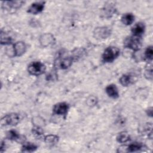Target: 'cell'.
Listing matches in <instances>:
<instances>
[{
    "instance_id": "cell-17",
    "label": "cell",
    "mask_w": 153,
    "mask_h": 153,
    "mask_svg": "<svg viewBox=\"0 0 153 153\" xmlns=\"http://www.w3.org/2000/svg\"><path fill=\"white\" fill-rule=\"evenodd\" d=\"M6 137L8 139L16 141V142H21L23 140V137L19 133H18L17 131L14 130H10L7 133Z\"/></svg>"
},
{
    "instance_id": "cell-20",
    "label": "cell",
    "mask_w": 153,
    "mask_h": 153,
    "mask_svg": "<svg viewBox=\"0 0 153 153\" xmlns=\"http://www.w3.org/2000/svg\"><path fill=\"white\" fill-rule=\"evenodd\" d=\"M38 148L36 145L32 142H24L22 146V152H32L35 151Z\"/></svg>"
},
{
    "instance_id": "cell-13",
    "label": "cell",
    "mask_w": 153,
    "mask_h": 153,
    "mask_svg": "<svg viewBox=\"0 0 153 153\" xmlns=\"http://www.w3.org/2000/svg\"><path fill=\"white\" fill-rule=\"evenodd\" d=\"M145 30V25L143 22H137L131 27V33L133 36L141 37Z\"/></svg>"
},
{
    "instance_id": "cell-29",
    "label": "cell",
    "mask_w": 153,
    "mask_h": 153,
    "mask_svg": "<svg viewBox=\"0 0 153 153\" xmlns=\"http://www.w3.org/2000/svg\"><path fill=\"white\" fill-rule=\"evenodd\" d=\"M146 114L148 116L152 117V108L149 107L146 110Z\"/></svg>"
},
{
    "instance_id": "cell-30",
    "label": "cell",
    "mask_w": 153,
    "mask_h": 153,
    "mask_svg": "<svg viewBox=\"0 0 153 153\" xmlns=\"http://www.w3.org/2000/svg\"><path fill=\"white\" fill-rule=\"evenodd\" d=\"M5 148V142L2 141L1 142V152H2L4 151Z\"/></svg>"
},
{
    "instance_id": "cell-22",
    "label": "cell",
    "mask_w": 153,
    "mask_h": 153,
    "mask_svg": "<svg viewBox=\"0 0 153 153\" xmlns=\"http://www.w3.org/2000/svg\"><path fill=\"white\" fill-rule=\"evenodd\" d=\"M1 44L2 45H9L11 44L13 42V38L12 36L9 35L8 33L5 32H1Z\"/></svg>"
},
{
    "instance_id": "cell-7",
    "label": "cell",
    "mask_w": 153,
    "mask_h": 153,
    "mask_svg": "<svg viewBox=\"0 0 153 153\" xmlns=\"http://www.w3.org/2000/svg\"><path fill=\"white\" fill-rule=\"evenodd\" d=\"M69 109V105L65 102H59L55 104L53 108V112L57 115L66 116Z\"/></svg>"
},
{
    "instance_id": "cell-5",
    "label": "cell",
    "mask_w": 153,
    "mask_h": 153,
    "mask_svg": "<svg viewBox=\"0 0 153 153\" xmlns=\"http://www.w3.org/2000/svg\"><path fill=\"white\" fill-rule=\"evenodd\" d=\"M73 62L74 60L71 56L59 57L55 60L54 66L57 69H66L72 65Z\"/></svg>"
},
{
    "instance_id": "cell-4",
    "label": "cell",
    "mask_w": 153,
    "mask_h": 153,
    "mask_svg": "<svg viewBox=\"0 0 153 153\" xmlns=\"http://www.w3.org/2000/svg\"><path fill=\"white\" fill-rule=\"evenodd\" d=\"M20 115L17 113H10L4 115L1 120L2 126H14L20 122Z\"/></svg>"
},
{
    "instance_id": "cell-28",
    "label": "cell",
    "mask_w": 153,
    "mask_h": 153,
    "mask_svg": "<svg viewBox=\"0 0 153 153\" xmlns=\"http://www.w3.org/2000/svg\"><path fill=\"white\" fill-rule=\"evenodd\" d=\"M97 102L98 100L94 96H90L86 100V103L89 106H94L97 105Z\"/></svg>"
},
{
    "instance_id": "cell-27",
    "label": "cell",
    "mask_w": 153,
    "mask_h": 153,
    "mask_svg": "<svg viewBox=\"0 0 153 153\" xmlns=\"http://www.w3.org/2000/svg\"><path fill=\"white\" fill-rule=\"evenodd\" d=\"M32 121L33 124H34L35 126H39L42 127V126H43L45 124V121L44 120V119L39 116L33 117Z\"/></svg>"
},
{
    "instance_id": "cell-18",
    "label": "cell",
    "mask_w": 153,
    "mask_h": 153,
    "mask_svg": "<svg viewBox=\"0 0 153 153\" xmlns=\"http://www.w3.org/2000/svg\"><path fill=\"white\" fill-rule=\"evenodd\" d=\"M134 18L135 17L133 14L131 13H127L122 16L121 18V21L124 25L129 26L134 22Z\"/></svg>"
},
{
    "instance_id": "cell-15",
    "label": "cell",
    "mask_w": 153,
    "mask_h": 153,
    "mask_svg": "<svg viewBox=\"0 0 153 153\" xmlns=\"http://www.w3.org/2000/svg\"><path fill=\"white\" fill-rule=\"evenodd\" d=\"M105 92L107 95L112 99H117L119 97L118 89L115 84H111L106 86Z\"/></svg>"
},
{
    "instance_id": "cell-14",
    "label": "cell",
    "mask_w": 153,
    "mask_h": 153,
    "mask_svg": "<svg viewBox=\"0 0 153 153\" xmlns=\"http://www.w3.org/2000/svg\"><path fill=\"white\" fill-rule=\"evenodd\" d=\"M145 148L144 145H143L140 142H134L131 143L128 146H126V148H124V150L122 152H134L143 151V149Z\"/></svg>"
},
{
    "instance_id": "cell-12",
    "label": "cell",
    "mask_w": 153,
    "mask_h": 153,
    "mask_svg": "<svg viewBox=\"0 0 153 153\" xmlns=\"http://www.w3.org/2000/svg\"><path fill=\"white\" fill-rule=\"evenodd\" d=\"M115 11L116 8L114 4L109 3L106 4L102 9V15L105 18H110L115 13Z\"/></svg>"
},
{
    "instance_id": "cell-26",
    "label": "cell",
    "mask_w": 153,
    "mask_h": 153,
    "mask_svg": "<svg viewBox=\"0 0 153 153\" xmlns=\"http://www.w3.org/2000/svg\"><path fill=\"white\" fill-rule=\"evenodd\" d=\"M144 57L149 62H152L153 59V47L152 45H149L145 50Z\"/></svg>"
},
{
    "instance_id": "cell-9",
    "label": "cell",
    "mask_w": 153,
    "mask_h": 153,
    "mask_svg": "<svg viewBox=\"0 0 153 153\" xmlns=\"http://www.w3.org/2000/svg\"><path fill=\"white\" fill-rule=\"evenodd\" d=\"M45 2L44 1H37L35 2L28 7L27 12L32 14H37L41 13L45 7Z\"/></svg>"
},
{
    "instance_id": "cell-24",
    "label": "cell",
    "mask_w": 153,
    "mask_h": 153,
    "mask_svg": "<svg viewBox=\"0 0 153 153\" xmlns=\"http://www.w3.org/2000/svg\"><path fill=\"white\" fill-rule=\"evenodd\" d=\"M32 133L33 135L38 139H44V131L41 127L35 126L32 129Z\"/></svg>"
},
{
    "instance_id": "cell-3",
    "label": "cell",
    "mask_w": 153,
    "mask_h": 153,
    "mask_svg": "<svg viewBox=\"0 0 153 153\" xmlns=\"http://www.w3.org/2000/svg\"><path fill=\"white\" fill-rule=\"evenodd\" d=\"M45 69V65L40 61L32 62L27 66L28 72L33 76H39L43 74Z\"/></svg>"
},
{
    "instance_id": "cell-19",
    "label": "cell",
    "mask_w": 153,
    "mask_h": 153,
    "mask_svg": "<svg viewBox=\"0 0 153 153\" xmlns=\"http://www.w3.org/2000/svg\"><path fill=\"white\" fill-rule=\"evenodd\" d=\"M116 140L118 143H124L130 140V136L127 131H123L120 132L117 134L116 137Z\"/></svg>"
},
{
    "instance_id": "cell-16",
    "label": "cell",
    "mask_w": 153,
    "mask_h": 153,
    "mask_svg": "<svg viewBox=\"0 0 153 153\" xmlns=\"http://www.w3.org/2000/svg\"><path fill=\"white\" fill-rule=\"evenodd\" d=\"M134 76L131 74H126L123 75L119 79V82L124 87L130 85L134 82Z\"/></svg>"
},
{
    "instance_id": "cell-6",
    "label": "cell",
    "mask_w": 153,
    "mask_h": 153,
    "mask_svg": "<svg viewBox=\"0 0 153 153\" xmlns=\"http://www.w3.org/2000/svg\"><path fill=\"white\" fill-rule=\"evenodd\" d=\"M111 34V29L108 26H99L93 30V36L97 39H105Z\"/></svg>"
},
{
    "instance_id": "cell-11",
    "label": "cell",
    "mask_w": 153,
    "mask_h": 153,
    "mask_svg": "<svg viewBox=\"0 0 153 153\" xmlns=\"http://www.w3.org/2000/svg\"><path fill=\"white\" fill-rule=\"evenodd\" d=\"M25 4V1H10L2 2V7L4 9L7 10H17L20 8Z\"/></svg>"
},
{
    "instance_id": "cell-23",
    "label": "cell",
    "mask_w": 153,
    "mask_h": 153,
    "mask_svg": "<svg viewBox=\"0 0 153 153\" xmlns=\"http://www.w3.org/2000/svg\"><path fill=\"white\" fill-rule=\"evenodd\" d=\"M145 77L150 81L152 79V64L151 62H149L145 66L144 69Z\"/></svg>"
},
{
    "instance_id": "cell-8",
    "label": "cell",
    "mask_w": 153,
    "mask_h": 153,
    "mask_svg": "<svg viewBox=\"0 0 153 153\" xmlns=\"http://www.w3.org/2000/svg\"><path fill=\"white\" fill-rule=\"evenodd\" d=\"M39 41L42 47H47L54 44L55 38L51 33H45L41 35Z\"/></svg>"
},
{
    "instance_id": "cell-2",
    "label": "cell",
    "mask_w": 153,
    "mask_h": 153,
    "mask_svg": "<svg viewBox=\"0 0 153 153\" xmlns=\"http://www.w3.org/2000/svg\"><path fill=\"white\" fill-rule=\"evenodd\" d=\"M123 44L125 48L132 50L134 51H137L142 46L141 37L133 35L127 36L124 40Z\"/></svg>"
},
{
    "instance_id": "cell-1",
    "label": "cell",
    "mask_w": 153,
    "mask_h": 153,
    "mask_svg": "<svg viewBox=\"0 0 153 153\" xmlns=\"http://www.w3.org/2000/svg\"><path fill=\"white\" fill-rule=\"evenodd\" d=\"M120 54V50L114 46H109L104 50L102 58L104 62L110 63L114 61Z\"/></svg>"
},
{
    "instance_id": "cell-21",
    "label": "cell",
    "mask_w": 153,
    "mask_h": 153,
    "mask_svg": "<svg viewBox=\"0 0 153 153\" xmlns=\"http://www.w3.org/2000/svg\"><path fill=\"white\" fill-rule=\"evenodd\" d=\"M43 140L47 144L49 145H54L59 142V137L56 134H51L44 136Z\"/></svg>"
},
{
    "instance_id": "cell-10",
    "label": "cell",
    "mask_w": 153,
    "mask_h": 153,
    "mask_svg": "<svg viewBox=\"0 0 153 153\" xmlns=\"http://www.w3.org/2000/svg\"><path fill=\"white\" fill-rule=\"evenodd\" d=\"M26 45L23 41H17L13 46V54L14 56L20 57L25 53Z\"/></svg>"
},
{
    "instance_id": "cell-25",
    "label": "cell",
    "mask_w": 153,
    "mask_h": 153,
    "mask_svg": "<svg viewBox=\"0 0 153 153\" xmlns=\"http://www.w3.org/2000/svg\"><path fill=\"white\" fill-rule=\"evenodd\" d=\"M85 53V51L83 48H75L72 51L71 56L72 57V58L74 59V60L75 61L76 59H78L81 58V57H82L84 55Z\"/></svg>"
}]
</instances>
